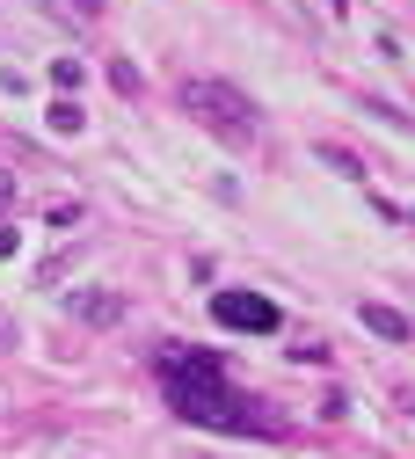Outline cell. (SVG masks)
I'll return each instance as SVG.
<instances>
[{
	"mask_svg": "<svg viewBox=\"0 0 415 459\" xmlns=\"http://www.w3.org/2000/svg\"><path fill=\"white\" fill-rule=\"evenodd\" d=\"M153 379L168 394V409L197 423V430H226V437H284V416L270 409L263 394H248L241 379L226 372L219 351H197V342H168L153 351Z\"/></svg>",
	"mask_w": 415,
	"mask_h": 459,
	"instance_id": "cell-1",
	"label": "cell"
},
{
	"mask_svg": "<svg viewBox=\"0 0 415 459\" xmlns=\"http://www.w3.org/2000/svg\"><path fill=\"white\" fill-rule=\"evenodd\" d=\"M183 109H190L197 125H212L219 139H255L263 132V109L233 81H183Z\"/></svg>",
	"mask_w": 415,
	"mask_h": 459,
	"instance_id": "cell-2",
	"label": "cell"
},
{
	"mask_svg": "<svg viewBox=\"0 0 415 459\" xmlns=\"http://www.w3.org/2000/svg\"><path fill=\"white\" fill-rule=\"evenodd\" d=\"M212 321H219V328H241V335H277V328H284L277 299H263V292H219V299H212Z\"/></svg>",
	"mask_w": 415,
	"mask_h": 459,
	"instance_id": "cell-3",
	"label": "cell"
},
{
	"mask_svg": "<svg viewBox=\"0 0 415 459\" xmlns=\"http://www.w3.org/2000/svg\"><path fill=\"white\" fill-rule=\"evenodd\" d=\"M73 314H81L88 328H117V321H125V299H117V292H81Z\"/></svg>",
	"mask_w": 415,
	"mask_h": 459,
	"instance_id": "cell-4",
	"label": "cell"
},
{
	"mask_svg": "<svg viewBox=\"0 0 415 459\" xmlns=\"http://www.w3.org/2000/svg\"><path fill=\"white\" fill-rule=\"evenodd\" d=\"M365 328H372V335H386V342H401V335H408V321H401L393 307H372V299H365Z\"/></svg>",
	"mask_w": 415,
	"mask_h": 459,
	"instance_id": "cell-5",
	"label": "cell"
},
{
	"mask_svg": "<svg viewBox=\"0 0 415 459\" xmlns=\"http://www.w3.org/2000/svg\"><path fill=\"white\" fill-rule=\"evenodd\" d=\"M51 132H58V139L81 132V102H73V95H58V102H51Z\"/></svg>",
	"mask_w": 415,
	"mask_h": 459,
	"instance_id": "cell-6",
	"label": "cell"
},
{
	"mask_svg": "<svg viewBox=\"0 0 415 459\" xmlns=\"http://www.w3.org/2000/svg\"><path fill=\"white\" fill-rule=\"evenodd\" d=\"M51 81H58V95H73L81 88V59H51Z\"/></svg>",
	"mask_w": 415,
	"mask_h": 459,
	"instance_id": "cell-7",
	"label": "cell"
},
{
	"mask_svg": "<svg viewBox=\"0 0 415 459\" xmlns=\"http://www.w3.org/2000/svg\"><path fill=\"white\" fill-rule=\"evenodd\" d=\"M321 160L335 168V176H365V168H358V153H342V146H321Z\"/></svg>",
	"mask_w": 415,
	"mask_h": 459,
	"instance_id": "cell-8",
	"label": "cell"
},
{
	"mask_svg": "<svg viewBox=\"0 0 415 459\" xmlns=\"http://www.w3.org/2000/svg\"><path fill=\"white\" fill-rule=\"evenodd\" d=\"M15 255V226H0V263H8Z\"/></svg>",
	"mask_w": 415,
	"mask_h": 459,
	"instance_id": "cell-9",
	"label": "cell"
},
{
	"mask_svg": "<svg viewBox=\"0 0 415 459\" xmlns=\"http://www.w3.org/2000/svg\"><path fill=\"white\" fill-rule=\"evenodd\" d=\"M15 197V176H8V168H0V204H8Z\"/></svg>",
	"mask_w": 415,
	"mask_h": 459,
	"instance_id": "cell-10",
	"label": "cell"
},
{
	"mask_svg": "<svg viewBox=\"0 0 415 459\" xmlns=\"http://www.w3.org/2000/svg\"><path fill=\"white\" fill-rule=\"evenodd\" d=\"M0 351H15V328H8V321H0Z\"/></svg>",
	"mask_w": 415,
	"mask_h": 459,
	"instance_id": "cell-11",
	"label": "cell"
},
{
	"mask_svg": "<svg viewBox=\"0 0 415 459\" xmlns=\"http://www.w3.org/2000/svg\"><path fill=\"white\" fill-rule=\"evenodd\" d=\"M408 226H415V212H408Z\"/></svg>",
	"mask_w": 415,
	"mask_h": 459,
	"instance_id": "cell-12",
	"label": "cell"
}]
</instances>
